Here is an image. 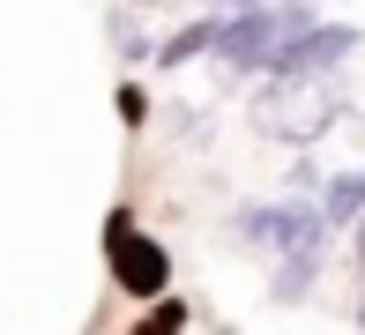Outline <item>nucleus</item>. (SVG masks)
Returning a JSON list of instances; mask_svg holds the SVG:
<instances>
[{
  "label": "nucleus",
  "instance_id": "f257e3e1",
  "mask_svg": "<svg viewBox=\"0 0 365 335\" xmlns=\"http://www.w3.org/2000/svg\"><path fill=\"white\" fill-rule=\"evenodd\" d=\"M306 23H313V15L291 8V0H254V8H239L231 23H217L209 53H217L231 75H269V67L291 53V38H298Z\"/></svg>",
  "mask_w": 365,
  "mask_h": 335
},
{
  "label": "nucleus",
  "instance_id": "f03ea898",
  "mask_svg": "<svg viewBox=\"0 0 365 335\" xmlns=\"http://www.w3.org/2000/svg\"><path fill=\"white\" fill-rule=\"evenodd\" d=\"M343 120V90L328 75H269V90L254 97V127L269 142H321Z\"/></svg>",
  "mask_w": 365,
  "mask_h": 335
},
{
  "label": "nucleus",
  "instance_id": "7ed1b4c3",
  "mask_svg": "<svg viewBox=\"0 0 365 335\" xmlns=\"http://www.w3.org/2000/svg\"><path fill=\"white\" fill-rule=\"evenodd\" d=\"M321 224H328V216H321V209H298V201H291V209H246V216H239L246 239L284 246V268H291V276L276 283L284 298L306 291V268H321Z\"/></svg>",
  "mask_w": 365,
  "mask_h": 335
},
{
  "label": "nucleus",
  "instance_id": "20e7f679",
  "mask_svg": "<svg viewBox=\"0 0 365 335\" xmlns=\"http://www.w3.org/2000/svg\"><path fill=\"white\" fill-rule=\"evenodd\" d=\"M105 261H112V283H120L127 298H157L164 283H172V254H164L149 231H135L127 209L105 224Z\"/></svg>",
  "mask_w": 365,
  "mask_h": 335
},
{
  "label": "nucleus",
  "instance_id": "39448f33",
  "mask_svg": "<svg viewBox=\"0 0 365 335\" xmlns=\"http://www.w3.org/2000/svg\"><path fill=\"white\" fill-rule=\"evenodd\" d=\"M358 209H365V164H358V172H343L336 187H328V209H321V216H358Z\"/></svg>",
  "mask_w": 365,
  "mask_h": 335
},
{
  "label": "nucleus",
  "instance_id": "423d86ee",
  "mask_svg": "<svg viewBox=\"0 0 365 335\" xmlns=\"http://www.w3.org/2000/svg\"><path fill=\"white\" fill-rule=\"evenodd\" d=\"M179 328H187V306H179V298H164V291H157V306L142 313V328H135V335H179Z\"/></svg>",
  "mask_w": 365,
  "mask_h": 335
},
{
  "label": "nucleus",
  "instance_id": "0eeeda50",
  "mask_svg": "<svg viewBox=\"0 0 365 335\" xmlns=\"http://www.w3.org/2000/svg\"><path fill=\"white\" fill-rule=\"evenodd\" d=\"M209 38H217V23H194L187 38H172V45H164V60L179 67V60H194V53H209Z\"/></svg>",
  "mask_w": 365,
  "mask_h": 335
},
{
  "label": "nucleus",
  "instance_id": "6e6552de",
  "mask_svg": "<svg viewBox=\"0 0 365 335\" xmlns=\"http://www.w3.org/2000/svg\"><path fill=\"white\" fill-rule=\"evenodd\" d=\"M358 261H365V209H358Z\"/></svg>",
  "mask_w": 365,
  "mask_h": 335
},
{
  "label": "nucleus",
  "instance_id": "1a4fd4ad",
  "mask_svg": "<svg viewBox=\"0 0 365 335\" xmlns=\"http://www.w3.org/2000/svg\"><path fill=\"white\" fill-rule=\"evenodd\" d=\"M224 8H254V0H224Z\"/></svg>",
  "mask_w": 365,
  "mask_h": 335
},
{
  "label": "nucleus",
  "instance_id": "9d476101",
  "mask_svg": "<svg viewBox=\"0 0 365 335\" xmlns=\"http://www.w3.org/2000/svg\"><path fill=\"white\" fill-rule=\"evenodd\" d=\"M358 321H365V313H358Z\"/></svg>",
  "mask_w": 365,
  "mask_h": 335
}]
</instances>
